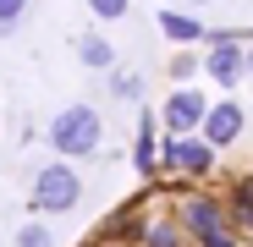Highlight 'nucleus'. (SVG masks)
Here are the masks:
<instances>
[{
    "instance_id": "nucleus-10",
    "label": "nucleus",
    "mask_w": 253,
    "mask_h": 247,
    "mask_svg": "<svg viewBox=\"0 0 253 247\" xmlns=\"http://www.w3.org/2000/svg\"><path fill=\"white\" fill-rule=\"evenodd\" d=\"M138 171L154 176V115H149V110H143V121H138Z\"/></svg>"
},
{
    "instance_id": "nucleus-3",
    "label": "nucleus",
    "mask_w": 253,
    "mask_h": 247,
    "mask_svg": "<svg viewBox=\"0 0 253 247\" xmlns=\"http://www.w3.org/2000/svg\"><path fill=\"white\" fill-rule=\"evenodd\" d=\"M182 225H187V236L204 247V242H215V236H226V225H231V214L220 209L215 198H204V192H187L182 198Z\"/></svg>"
},
{
    "instance_id": "nucleus-13",
    "label": "nucleus",
    "mask_w": 253,
    "mask_h": 247,
    "mask_svg": "<svg viewBox=\"0 0 253 247\" xmlns=\"http://www.w3.org/2000/svg\"><path fill=\"white\" fill-rule=\"evenodd\" d=\"M231 220H237L242 231H253V198H248V192H237V198H231Z\"/></svg>"
},
{
    "instance_id": "nucleus-2",
    "label": "nucleus",
    "mask_w": 253,
    "mask_h": 247,
    "mask_svg": "<svg viewBox=\"0 0 253 247\" xmlns=\"http://www.w3.org/2000/svg\"><path fill=\"white\" fill-rule=\"evenodd\" d=\"M77 198H83V176L72 171L66 159L44 165V171L33 176V192H28L33 214H66V209H77Z\"/></svg>"
},
{
    "instance_id": "nucleus-9",
    "label": "nucleus",
    "mask_w": 253,
    "mask_h": 247,
    "mask_svg": "<svg viewBox=\"0 0 253 247\" xmlns=\"http://www.w3.org/2000/svg\"><path fill=\"white\" fill-rule=\"evenodd\" d=\"M77 55H83V66H94V71H110V66H116V50L105 44L99 33H88V38H83V44H77Z\"/></svg>"
},
{
    "instance_id": "nucleus-8",
    "label": "nucleus",
    "mask_w": 253,
    "mask_h": 247,
    "mask_svg": "<svg viewBox=\"0 0 253 247\" xmlns=\"http://www.w3.org/2000/svg\"><path fill=\"white\" fill-rule=\"evenodd\" d=\"M160 33L176 38V44H198V38H209V28L193 22V17H182V11H160Z\"/></svg>"
},
{
    "instance_id": "nucleus-11",
    "label": "nucleus",
    "mask_w": 253,
    "mask_h": 247,
    "mask_svg": "<svg viewBox=\"0 0 253 247\" xmlns=\"http://www.w3.org/2000/svg\"><path fill=\"white\" fill-rule=\"evenodd\" d=\"M143 242H149V247H182V231H176L171 220H149V225H143Z\"/></svg>"
},
{
    "instance_id": "nucleus-5",
    "label": "nucleus",
    "mask_w": 253,
    "mask_h": 247,
    "mask_svg": "<svg viewBox=\"0 0 253 247\" xmlns=\"http://www.w3.org/2000/svg\"><path fill=\"white\" fill-rule=\"evenodd\" d=\"M204 115H209V99H204V88H176L171 99H165V127H171V138L204 132Z\"/></svg>"
},
{
    "instance_id": "nucleus-14",
    "label": "nucleus",
    "mask_w": 253,
    "mask_h": 247,
    "mask_svg": "<svg viewBox=\"0 0 253 247\" xmlns=\"http://www.w3.org/2000/svg\"><path fill=\"white\" fill-rule=\"evenodd\" d=\"M94 17L99 22H121L126 17V0H94Z\"/></svg>"
},
{
    "instance_id": "nucleus-19",
    "label": "nucleus",
    "mask_w": 253,
    "mask_h": 247,
    "mask_svg": "<svg viewBox=\"0 0 253 247\" xmlns=\"http://www.w3.org/2000/svg\"><path fill=\"white\" fill-rule=\"evenodd\" d=\"M248 71H253V38H248Z\"/></svg>"
},
{
    "instance_id": "nucleus-12",
    "label": "nucleus",
    "mask_w": 253,
    "mask_h": 247,
    "mask_svg": "<svg viewBox=\"0 0 253 247\" xmlns=\"http://www.w3.org/2000/svg\"><path fill=\"white\" fill-rule=\"evenodd\" d=\"M17 247H55L50 225H17Z\"/></svg>"
},
{
    "instance_id": "nucleus-16",
    "label": "nucleus",
    "mask_w": 253,
    "mask_h": 247,
    "mask_svg": "<svg viewBox=\"0 0 253 247\" xmlns=\"http://www.w3.org/2000/svg\"><path fill=\"white\" fill-rule=\"evenodd\" d=\"M22 11H28V6H22V0H0V28H11V22L22 17Z\"/></svg>"
},
{
    "instance_id": "nucleus-20",
    "label": "nucleus",
    "mask_w": 253,
    "mask_h": 247,
    "mask_svg": "<svg viewBox=\"0 0 253 247\" xmlns=\"http://www.w3.org/2000/svg\"><path fill=\"white\" fill-rule=\"evenodd\" d=\"M242 192H248V198H253V181H248V187H242Z\"/></svg>"
},
{
    "instance_id": "nucleus-7",
    "label": "nucleus",
    "mask_w": 253,
    "mask_h": 247,
    "mask_svg": "<svg viewBox=\"0 0 253 247\" xmlns=\"http://www.w3.org/2000/svg\"><path fill=\"white\" fill-rule=\"evenodd\" d=\"M242 127H248L242 105H237V99H220V105H209V115H204V143L220 154V148H231V143L242 138Z\"/></svg>"
},
{
    "instance_id": "nucleus-17",
    "label": "nucleus",
    "mask_w": 253,
    "mask_h": 247,
    "mask_svg": "<svg viewBox=\"0 0 253 247\" xmlns=\"http://www.w3.org/2000/svg\"><path fill=\"white\" fill-rule=\"evenodd\" d=\"M171 71H176V77H193V71H198V55H176Z\"/></svg>"
},
{
    "instance_id": "nucleus-4",
    "label": "nucleus",
    "mask_w": 253,
    "mask_h": 247,
    "mask_svg": "<svg viewBox=\"0 0 253 247\" xmlns=\"http://www.w3.org/2000/svg\"><path fill=\"white\" fill-rule=\"evenodd\" d=\"M209 38H215V50L204 55V71L215 77L220 88H231V82L248 71V50H242V38H237V33H209Z\"/></svg>"
},
{
    "instance_id": "nucleus-18",
    "label": "nucleus",
    "mask_w": 253,
    "mask_h": 247,
    "mask_svg": "<svg viewBox=\"0 0 253 247\" xmlns=\"http://www.w3.org/2000/svg\"><path fill=\"white\" fill-rule=\"evenodd\" d=\"M204 247H237V236L226 231V236H215V242H204Z\"/></svg>"
},
{
    "instance_id": "nucleus-1",
    "label": "nucleus",
    "mask_w": 253,
    "mask_h": 247,
    "mask_svg": "<svg viewBox=\"0 0 253 247\" xmlns=\"http://www.w3.org/2000/svg\"><path fill=\"white\" fill-rule=\"evenodd\" d=\"M99 138H105V127H99V110H94V105H66V110L50 121V148H55L66 165L83 159V154H94Z\"/></svg>"
},
{
    "instance_id": "nucleus-6",
    "label": "nucleus",
    "mask_w": 253,
    "mask_h": 247,
    "mask_svg": "<svg viewBox=\"0 0 253 247\" xmlns=\"http://www.w3.org/2000/svg\"><path fill=\"white\" fill-rule=\"evenodd\" d=\"M165 165L171 171H182V176H209L215 171V148H209L204 138H165Z\"/></svg>"
},
{
    "instance_id": "nucleus-15",
    "label": "nucleus",
    "mask_w": 253,
    "mask_h": 247,
    "mask_svg": "<svg viewBox=\"0 0 253 247\" xmlns=\"http://www.w3.org/2000/svg\"><path fill=\"white\" fill-rule=\"evenodd\" d=\"M116 99H138V71H116Z\"/></svg>"
}]
</instances>
